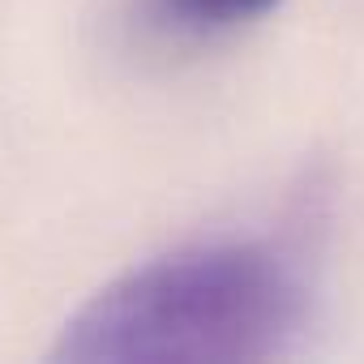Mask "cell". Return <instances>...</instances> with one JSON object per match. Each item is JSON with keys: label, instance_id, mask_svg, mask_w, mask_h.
<instances>
[{"label": "cell", "instance_id": "1", "mask_svg": "<svg viewBox=\"0 0 364 364\" xmlns=\"http://www.w3.org/2000/svg\"><path fill=\"white\" fill-rule=\"evenodd\" d=\"M309 291L266 245H202L99 291L60 334L69 364H249L304 326Z\"/></svg>", "mask_w": 364, "mask_h": 364}, {"label": "cell", "instance_id": "2", "mask_svg": "<svg viewBox=\"0 0 364 364\" xmlns=\"http://www.w3.org/2000/svg\"><path fill=\"white\" fill-rule=\"evenodd\" d=\"M279 0H150V14L163 31L189 35V39H210L240 31L270 14Z\"/></svg>", "mask_w": 364, "mask_h": 364}]
</instances>
